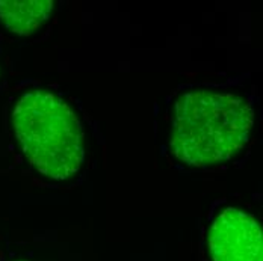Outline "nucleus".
Masks as SVG:
<instances>
[{
	"label": "nucleus",
	"mask_w": 263,
	"mask_h": 261,
	"mask_svg": "<svg viewBox=\"0 0 263 261\" xmlns=\"http://www.w3.org/2000/svg\"><path fill=\"white\" fill-rule=\"evenodd\" d=\"M201 237L204 261H263L260 220L239 199H215L208 210Z\"/></svg>",
	"instance_id": "3"
},
{
	"label": "nucleus",
	"mask_w": 263,
	"mask_h": 261,
	"mask_svg": "<svg viewBox=\"0 0 263 261\" xmlns=\"http://www.w3.org/2000/svg\"><path fill=\"white\" fill-rule=\"evenodd\" d=\"M53 11L52 0H0V23L17 36H30L50 20Z\"/></svg>",
	"instance_id": "4"
},
{
	"label": "nucleus",
	"mask_w": 263,
	"mask_h": 261,
	"mask_svg": "<svg viewBox=\"0 0 263 261\" xmlns=\"http://www.w3.org/2000/svg\"><path fill=\"white\" fill-rule=\"evenodd\" d=\"M156 119L159 150L176 169H227L251 150L257 94L245 76L186 82L166 95Z\"/></svg>",
	"instance_id": "1"
},
{
	"label": "nucleus",
	"mask_w": 263,
	"mask_h": 261,
	"mask_svg": "<svg viewBox=\"0 0 263 261\" xmlns=\"http://www.w3.org/2000/svg\"><path fill=\"white\" fill-rule=\"evenodd\" d=\"M11 131L30 171L53 186L71 184L86 162V133L71 102L50 88H29L11 109Z\"/></svg>",
	"instance_id": "2"
}]
</instances>
